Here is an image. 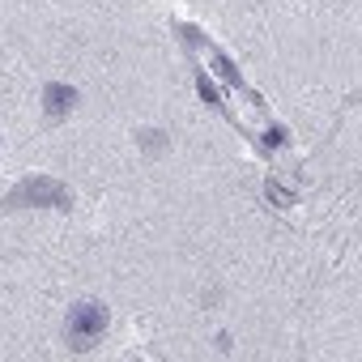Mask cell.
<instances>
[{
    "label": "cell",
    "instance_id": "ba28073f",
    "mask_svg": "<svg viewBox=\"0 0 362 362\" xmlns=\"http://www.w3.org/2000/svg\"><path fill=\"white\" fill-rule=\"evenodd\" d=\"M136 141H145V149H153V153L162 149V132H141Z\"/></svg>",
    "mask_w": 362,
    "mask_h": 362
},
{
    "label": "cell",
    "instance_id": "8992f818",
    "mask_svg": "<svg viewBox=\"0 0 362 362\" xmlns=\"http://www.w3.org/2000/svg\"><path fill=\"white\" fill-rule=\"evenodd\" d=\"M197 94H201V98H205V103H209V107H218V111H226V107H222V98H218V90H214V86H209V77H205V73H201V77H197Z\"/></svg>",
    "mask_w": 362,
    "mask_h": 362
},
{
    "label": "cell",
    "instance_id": "52a82bcc",
    "mask_svg": "<svg viewBox=\"0 0 362 362\" xmlns=\"http://www.w3.org/2000/svg\"><path fill=\"white\" fill-rule=\"evenodd\" d=\"M264 145H269V149H281V145H290V136H286V128H269V136H264Z\"/></svg>",
    "mask_w": 362,
    "mask_h": 362
},
{
    "label": "cell",
    "instance_id": "6da1fadb",
    "mask_svg": "<svg viewBox=\"0 0 362 362\" xmlns=\"http://www.w3.org/2000/svg\"><path fill=\"white\" fill-rule=\"evenodd\" d=\"M9 209H18V205H47V209H73V197H69V188L60 184V179H52V175H30V179H22V184L9 192V201H5Z\"/></svg>",
    "mask_w": 362,
    "mask_h": 362
},
{
    "label": "cell",
    "instance_id": "7a4b0ae2",
    "mask_svg": "<svg viewBox=\"0 0 362 362\" xmlns=\"http://www.w3.org/2000/svg\"><path fill=\"white\" fill-rule=\"evenodd\" d=\"M103 332H107V307H98V303L73 307V315H69V345L73 349H94Z\"/></svg>",
    "mask_w": 362,
    "mask_h": 362
},
{
    "label": "cell",
    "instance_id": "5b68a950",
    "mask_svg": "<svg viewBox=\"0 0 362 362\" xmlns=\"http://www.w3.org/2000/svg\"><path fill=\"white\" fill-rule=\"evenodd\" d=\"M264 197H269L273 205H281V209H290V205H294V192H290V188H281L277 179H269V184H264Z\"/></svg>",
    "mask_w": 362,
    "mask_h": 362
},
{
    "label": "cell",
    "instance_id": "277c9868",
    "mask_svg": "<svg viewBox=\"0 0 362 362\" xmlns=\"http://www.w3.org/2000/svg\"><path fill=\"white\" fill-rule=\"evenodd\" d=\"M201 47H205V52H209V60H214V69H218V73H222V81H230V86H235V90H247V86H243V73H239V69H235V64H230V60H226V56H222V52H218V47H214V43H209V39H205V43H201Z\"/></svg>",
    "mask_w": 362,
    "mask_h": 362
},
{
    "label": "cell",
    "instance_id": "3957f363",
    "mask_svg": "<svg viewBox=\"0 0 362 362\" xmlns=\"http://www.w3.org/2000/svg\"><path fill=\"white\" fill-rule=\"evenodd\" d=\"M43 107H47V115H52V119H64V115L77 107V90H73V86H56V81H52V86L43 90Z\"/></svg>",
    "mask_w": 362,
    "mask_h": 362
}]
</instances>
